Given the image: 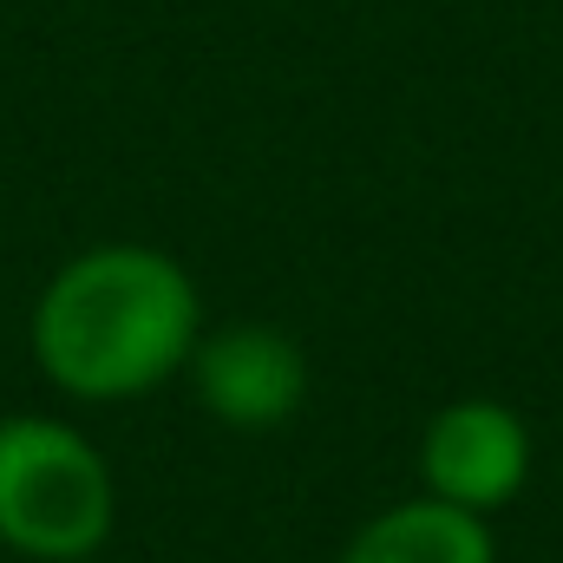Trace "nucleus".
I'll return each mask as SVG.
<instances>
[{
    "label": "nucleus",
    "mask_w": 563,
    "mask_h": 563,
    "mask_svg": "<svg viewBox=\"0 0 563 563\" xmlns=\"http://www.w3.org/2000/svg\"><path fill=\"white\" fill-rule=\"evenodd\" d=\"M33 361L73 400H139L190 367L203 334L197 282L151 243L79 250L33 301Z\"/></svg>",
    "instance_id": "nucleus-1"
},
{
    "label": "nucleus",
    "mask_w": 563,
    "mask_h": 563,
    "mask_svg": "<svg viewBox=\"0 0 563 563\" xmlns=\"http://www.w3.org/2000/svg\"><path fill=\"white\" fill-rule=\"evenodd\" d=\"M119 518V485L106 452L66 420L7 413L0 420V544L33 563L99 558Z\"/></svg>",
    "instance_id": "nucleus-2"
},
{
    "label": "nucleus",
    "mask_w": 563,
    "mask_h": 563,
    "mask_svg": "<svg viewBox=\"0 0 563 563\" xmlns=\"http://www.w3.org/2000/svg\"><path fill=\"white\" fill-rule=\"evenodd\" d=\"M190 380L203 413H217L236 432H276L308 400V354L295 334L269 321H230L217 334H197Z\"/></svg>",
    "instance_id": "nucleus-3"
},
{
    "label": "nucleus",
    "mask_w": 563,
    "mask_h": 563,
    "mask_svg": "<svg viewBox=\"0 0 563 563\" xmlns=\"http://www.w3.org/2000/svg\"><path fill=\"white\" fill-rule=\"evenodd\" d=\"M420 478L426 498L492 518L531 478V432L505 400H452L420 432Z\"/></svg>",
    "instance_id": "nucleus-4"
},
{
    "label": "nucleus",
    "mask_w": 563,
    "mask_h": 563,
    "mask_svg": "<svg viewBox=\"0 0 563 563\" xmlns=\"http://www.w3.org/2000/svg\"><path fill=\"white\" fill-rule=\"evenodd\" d=\"M341 563H498V544L478 511H459V505L420 492V498L367 518L347 538Z\"/></svg>",
    "instance_id": "nucleus-5"
},
{
    "label": "nucleus",
    "mask_w": 563,
    "mask_h": 563,
    "mask_svg": "<svg viewBox=\"0 0 563 563\" xmlns=\"http://www.w3.org/2000/svg\"><path fill=\"white\" fill-rule=\"evenodd\" d=\"M73 563H99V558H73Z\"/></svg>",
    "instance_id": "nucleus-6"
}]
</instances>
